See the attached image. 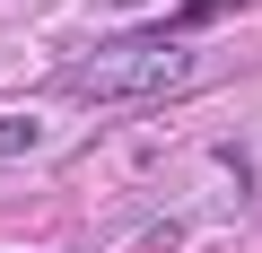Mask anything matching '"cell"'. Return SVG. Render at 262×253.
Segmentation results:
<instances>
[{"label":"cell","mask_w":262,"mask_h":253,"mask_svg":"<svg viewBox=\"0 0 262 253\" xmlns=\"http://www.w3.org/2000/svg\"><path fill=\"white\" fill-rule=\"evenodd\" d=\"M192 79H201V53L184 35H122L61 70V87L79 105H158V96H184Z\"/></svg>","instance_id":"obj_1"},{"label":"cell","mask_w":262,"mask_h":253,"mask_svg":"<svg viewBox=\"0 0 262 253\" xmlns=\"http://www.w3.org/2000/svg\"><path fill=\"white\" fill-rule=\"evenodd\" d=\"M27 149H44V122L35 113H0V157H27Z\"/></svg>","instance_id":"obj_2"},{"label":"cell","mask_w":262,"mask_h":253,"mask_svg":"<svg viewBox=\"0 0 262 253\" xmlns=\"http://www.w3.org/2000/svg\"><path fill=\"white\" fill-rule=\"evenodd\" d=\"M236 9H253V0H184L175 27H210V18H236Z\"/></svg>","instance_id":"obj_3"},{"label":"cell","mask_w":262,"mask_h":253,"mask_svg":"<svg viewBox=\"0 0 262 253\" xmlns=\"http://www.w3.org/2000/svg\"><path fill=\"white\" fill-rule=\"evenodd\" d=\"M114 9H140V0H114Z\"/></svg>","instance_id":"obj_4"}]
</instances>
